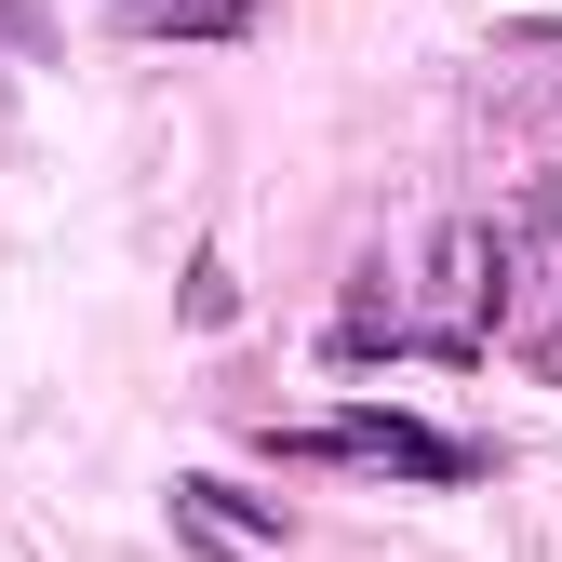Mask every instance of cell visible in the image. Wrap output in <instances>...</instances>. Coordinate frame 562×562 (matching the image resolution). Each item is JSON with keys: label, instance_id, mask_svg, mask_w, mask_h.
Wrapping results in <instances>:
<instances>
[{"label": "cell", "instance_id": "6da1fadb", "mask_svg": "<svg viewBox=\"0 0 562 562\" xmlns=\"http://www.w3.org/2000/svg\"><path fill=\"white\" fill-rule=\"evenodd\" d=\"M281 456H335V469H389V482H482V442L429 429V415H389V402H348L322 429H268Z\"/></svg>", "mask_w": 562, "mask_h": 562}, {"label": "cell", "instance_id": "277c9868", "mask_svg": "<svg viewBox=\"0 0 562 562\" xmlns=\"http://www.w3.org/2000/svg\"><path fill=\"white\" fill-rule=\"evenodd\" d=\"M536 362H549V375H562V322H549V335H536Z\"/></svg>", "mask_w": 562, "mask_h": 562}, {"label": "cell", "instance_id": "3957f363", "mask_svg": "<svg viewBox=\"0 0 562 562\" xmlns=\"http://www.w3.org/2000/svg\"><path fill=\"white\" fill-rule=\"evenodd\" d=\"M121 27H148V41H161V27H175V41H241L255 0H121Z\"/></svg>", "mask_w": 562, "mask_h": 562}, {"label": "cell", "instance_id": "7a4b0ae2", "mask_svg": "<svg viewBox=\"0 0 562 562\" xmlns=\"http://www.w3.org/2000/svg\"><path fill=\"white\" fill-rule=\"evenodd\" d=\"M175 536H188L201 562H281V509L241 496V482H215V469L175 482Z\"/></svg>", "mask_w": 562, "mask_h": 562}]
</instances>
